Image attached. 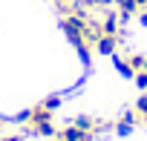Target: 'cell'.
<instances>
[{
    "label": "cell",
    "mask_w": 147,
    "mask_h": 141,
    "mask_svg": "<svg viewBox=\"0 0 147 141\" xmlns=\"http://www.w3.org/2000/svg\"><path fill=\"white\" fill-rule=\"evenodd\" d=\"M115 43H118V35H98V38H95V49L104 52V55L115 52Z\"/></svg>",
    "instance_id": "6da1fadb"
},
{
    "label": "cell",
    "mask_w": 147,
    "mask_h": 141,
    "mask_svg": "<svg viewBox=\"0 0 147 141\" xmlns=\"http://www.w3.org/2000/svg\"><path fill=\"white\" fill-rule=\"evenodd\" d=\"M136 84L141 89H147V69H141V72H136Z\"/></svg>",
    "instance_id": "277c9868"
},
{
    "label": "cell",
    "mask_w": 147,
    "mask_h": 141,
    "mask_svg": "<svg viewBox=\"0 0 147 141\" xmlns=\"http://www.w3.org/2000/svg\"><path fill=\"white\" fill-rule=\"evenodd\" d=\"M32 132H38V135H55V124L52 121H43V124L32 127Z\"/></svg>",
    "instance_id": "7a4b0ae2"
},
{
    "label": "cell",
    "mask_w": 147,
    "mask_h": 141,
    "mask_svg": "<svg viewBox=\"0 0 147 141\" xmlns=\"http://www.w3.org/2000/svg\"><path fill=\"white\" fill-rule=\"evenodd\" d=\"M0 141H20V138H18V135H3Z\"/></svg>",
    "instance_id": "8992f818"
},
{
    "label": "cell",
    "mask_w": 147,
    "mask_h": 141,
    "mask_svg": "<svg viewBox=\"0 0 147 141\" xmlns=\"http://www.w3.org/2000/svg\"><path fill=\"white\" fill-rule=\"evenodd\" d=\"M58 104H61V98H58V95H49V98L43 101V107H46V109H58Z\"/></svg>",
    "instance_id": "5b68a950"
},
{
    "label": "cell",
    "mask_w": 147,
    "mask_h": 141,
    "mask_svg": "<svg viewBox=\"0 0 147 141\" xmlns=\"http://www.w3.org/2000/svg\"><path fill=\"white\" fill-rule=\"evenodd\" d=\"M136 115H138L141 121H147V95L138 98V104H136Z\"/></svg>",
    "instance_id": "3957f363"
}]
</instances>
